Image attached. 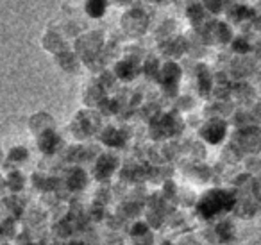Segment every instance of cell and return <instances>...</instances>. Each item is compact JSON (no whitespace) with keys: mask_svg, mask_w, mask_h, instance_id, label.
Instances as JSON below:
<instances>
[{"mask_svg":"<svg viewBox=\"0 0 261 245\" xmlns=\"http://www.w3.org/2000/svg\"><path fill=\"white\" fill-rule=\"evenodd\" d=\"M88 13L91 16H100L104 13V0H90L88 2Z\"/></svg>","mask_w":261,"mask_h":245,"instance_id":"6da1fadb","label":"cell"}]
</instances>
